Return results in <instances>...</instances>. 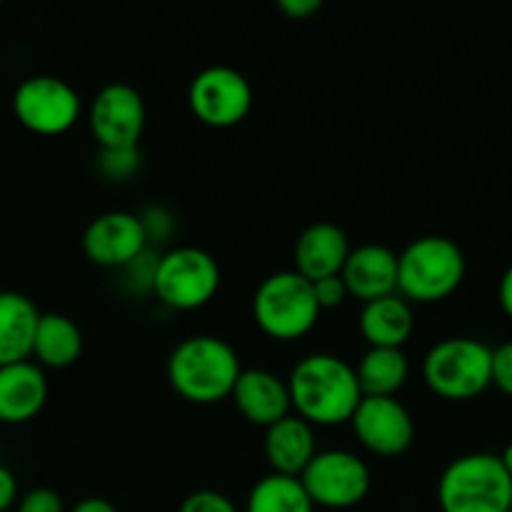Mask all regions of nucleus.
<instances>
[{
  "instance_id": "nucleus-13",
  "label": "nucleus",
  "mask_w": 512,
  "mask_h": 512,
  "mask_svg": "<svg viewBox=\"0 0 512 512\" xmlns=\"http://www.w3.org/2000/svg\"><path fill=\"white\" fill-rule=\"evenodd\" d=\"M148 245L145 220L128 210H108L88 223L83 233V253L98 268H128Z\"/></svg>"
},
{
  "instance_id": "nucleus-27",
  "label": "nucleus",
  "mask_w": 512,
  "mask_h": 512,
  "mask_svg": "<svg viewBox=\"0 0 512 512\" xmlns=\"http://www.w3.org/2000/svg\"><path fill=\"white\" fill-rule=\"evenodd\" d=\"M15 512H65V503L55 490L33 488L23 498H18Z\"/></svg>"
},
{
  "instance_id": "nucleus-18",
  "label": "nucleus",
  "mask_w": 512,
  "mask_h": 512,
  "mask_svg": "<svg viewBox=\"0 0 512 512\" xmlns=\"http://www.w3.org/2000/svg\"><path fill=\"white\" fill-rule=\"evenodd\" d=\"M265 460L270 465V473L285 475V478H300L308 468L310 460L318 453L315 445V428L290 413L283 420L265 428Z\"/></svg>"
},
{
  "instance_id": "nucleus-10",
  "label": "nucleus",
  "mask_w": 512,
  "mask_h": 512,
  "mask_svg": "<svg viewBox=\"0 0 512 512\" xmlns=\"http://www.w3.org/2000/svg\"><path fill=\"white\" fill-rule=\"evenodd\" d=\"M253 103L250 80L230 65H210L190 80L188 105L195 118L208 128H235L248 118Z\"/></svg>"
},
{
  "instance_id": "nucleus-11",
  "label": "nucleus",
  "mask_w": 512,
  "mask_h": 512,
  "mask_svg": "<svg viewBox=\"0 0 512 512\" xmlns=\"http://www.w3.org/2000/svg\"><path fill=\"white\" fill-rule=\"evenodd\" d=\"M145 100L133 85L108 83L95 93L88 125L100 150H135L145 130Z\"/></svg>"
},
{
  "instance_id": "nucleus-5",
  "label": "nucleus",
  "mask_w": 512,
  "mask_h": 512,
  "mask_svg": "<svg viewBox=\"0 0 512 512\" xmlns=\"http://www.w3.org/2000/svg\"><path fill=\"white\" fill-rule=\"evenodd\" d=\"M493 348L478 338H445L428 350L423 380L443 400H475L490 388Z\"/></svg>"
},
{
  "instance_id": "nucleus-7",
  "label": "nucleus",
  "mask_w": 512,
  "mask_h": 512,
  "mask_svg": "<svg viewBox=\"0 0 512 512\" xmlns=\"http://www.w3.org/2000/svg\"><path fill=\"white\" fill-rule=\"evenodd\" d=\"M155 295L170 310H198L220 290V265L208 250L183 245L173 248L155 263L150 278Z\"/></svg>"
},
{
  "instance_id": "nucleus-20",
  "label": "nucleus",
  "mask_w": 512,
  "mask_h": 512,
  "mask_svg": "<svg viewBox=\"0 0 512 512\" xmlns=\"http://www.w3.org/2000/svg\"><path fill=\"white\" fill-rule=\"evenodd\" d=\"M38 320L40 310L28 295L15 290L0 293V368L30 360Z\"/></svg>"
},
{
  "instance_id": "nucleus-31",
  "label": "nucleus",
  "mask_w": 512,
  "mask_h": 512,
  "mask_svg": "<svg viewBox=\"0 0 512 512\" xmlns=\"http://www.w3.org/2000/svg\"><path fill=\"white\" fill-rule=\"evenodd\" d=\"M498 300H500V308H503V313L512 320V263L505 268L503 278H500V283H498Z\"/></svg>"
},
{
  "instance_id": "nucleus-1",
  "label": "nucleus",
  "mask_w": 512,
  "mask_h": 512,
  "mask_svg": "<svg viewBox=\"0 0 512 512\" xmlns=\"http://www.w3.org/2000/svg\"><path fill=\"white\" fill-rule=\"evenodd\" d=\"M290 408L313 428H333L350 423L363 400L355 368L333 353L305 355L290 370Z\"/></svg>"
},
{
  "instance_id": "nucleus-29",
  "label": "nucleus",
  "mask_w": 512,
  "mask_h": 512,
  "mask_svg": "<svg viewBox=\"0 0 512 512\" xmlns=\"http://www.w3.org/2000/svg\"><path fill=\"white\" fill-rule=\"evenodd\" d=\"M320 0H278V10L290 20H308L320 10Z\"/></svg>"
},
{
  "instance_id": "nucleus-19",
  "label": "nucleus",
  "mask_w": 512,
  "mask_h": 512,
  "mask_svg": "<svg viewBox=\"0 0 512 512\" xmlns=\"http://www.w3.org/2000/svg\"><path fill=\"white\" fill-rule=\"evenodd\" d=\"M358 328L368 348L403 350V345L415 333L413 305L398 293L370 300V303H363Z\"/></svg>"
},
{
  "instance_id": "nucleus-26",
  "label": "nucleus",
  "mask_w": 512,
  "mask_h": 512,
  "mask_svg": "<svg viewBox=\"0 0 512 512\" xmlns=\"http://www.w3.org/2000/svg\"><path fill=\"white\" fill-rule=\"evenodd\" d=\"M313 293H315V303H318L320 313H323V310L340 308V305L350 298L348 288H345V283L340 275H330V278L315 280Z\"/></svg>"
},
{
  "instance_id": "nucleus-28",
  "label": "nucleus",
  "mask_w": 512,
  "mask_h": 512,
  "mask_svg": "<svg viewBox=\"0 0 512 512\" xmlns=\"http://www.w3.org/2000/svg\"><path fill=\"white\" fill-rule=\"evenodd\" d=\"M138 168V148L135 150H103V170L113 178H125Z\"/></svg>"
},
{
  "instance_id": "nucleus-17",
  "label": "nucleus",
  "mask_w": 512,
  "mask_h": 512,
  "mask_svg": "<svg viewBox=\"0 0 512 512\" xmlns=\"http://www.w3.org/2000/svg\"><path fill=\"white\" fill-rule=\"evenodd\" d=\"M348 255L350 240L343 228H338L335 223H313L295 240L293 270L315 283V280L330 278V275H340Z\"/></svg>"
},
{
  "instance_id": "nucleus-8",
  "label": "nucleus",
  "mask_w": 512,
  "mask_h": 512,
  "mask_svg": "<svg viewBox=\"0 0 512 512\" xmlns=\"http://www.w3.org/2000/svg\"><path fill=\"white\" fill-rule=\"evenodd\" d=\"M298 480L310 503L325 510L355 508L368 498L373 485L365 460L350 450H318Z\"/></svg>"
},
{
  "instance_id": "nucleus-22",
  "label": "nucleus",
  "mask_w": 512,
  "mask_h": 512,
  "mask_svg": "<svg viewBox=\"0 0 512 512\" xmlns=\"http://www.w3.org/2000/svg\"><path fill=\"white\" fill-rule=\"evenodd\" d=\"M410 363L400 348H368L355 368L363 398H395L408 383Z\"/></svg>"
},
{
  "instance_id": "nucleus-21",
  "label": "nucleus",
  "mask_w": 512,
  "mask_h": 512,
  "mask_svg": "<svg viewBox=\"0 0 512 512\" xmlns=\"http://www.w3.org/2000/svg\"><path fill=\"white\" fill-rule=\"evenodd\" d=\"M83 355V333L70 320L60 313H40L38 328L33 340V363L48 370H65L75 365Z\"/></svg>"
},
{
  "instance_id": "nucleus-32",
  "label": "nucleus",
  "mask_w": 512,
  "mask_h": 512,
  "mask_svg": "<svg viewBox=\"0 0 512 512\" xmlns=\"http://www.w3.org/2000/svg\"><path fill=\"white\" fill-rule=\"evenodd\" d=\"M70 512H120V510L105 498H83L80 503H75V508Z\"/></svg>"
},
{
  "instance_id": "nucleus-15",
  "label": "nucleus",
  "mask_w": 512,
  "mask_h": 512,
  "mask_svg": "<svg viewBox=\"0 0 512 512\" xmlns=\"http://www.w3.org/2000/svg\"><path fill=\"white\" fill-rule=\"evenodd\" d=\"M230 400L235 403L238 413L258 428H270L285 415L293 413L288 383L265 368H243V373L235 380Z\"/></svg>"
},
{
  "instance_id": "nucleus-3",
  "label": "nucleus",
  "mask_w": 512,
  "mask_h": 512,
  "mask_svg": "<svg viewBox=\"0 0 512 512\" xmlns=\"http://www.w3.org/2000/svg\"><path fill=\"white\" fill-rule=\"evenodd\" d=\"M468 273L463 248L445 235H423L398 253V295L408 303H440L458 293Z\"/></svg>"
},
{
  "instance_id": "nucleus-16",
  "label": "nucleus",
  "mask_w": 512,
  "mask_h": 512,
  "mask_svg": "<svg viewBox=\"0 0 512 512\" xmlns=\"http://www.w3.org/2000/svg\"><path fill=\"white\" fill-rule=\"evenodd\" d=\"M48 378L33 360L0 368V423L23 425L38 418L48 403Z\"/></svg>"
},
{
  "instance_id": "nucleus-12",
  "label": "nucleus",
  "mask_w": 512,
  "mask_h": 512,
  "mask_svg": "<svg viewBox=\"0 0 512 512\" xmlns=\"http://www.w3.org/2000/svg\"><path fill=\"white\" fill-rule=\"evenodd\" d=\"M353 433L368 453L398 458L415 440V420L398 398H363L355 408Z\"/></svg>"
},
{
  "instance_id": "nucleus-23",
  "label": "nucleus",
  "mask_w": 512,
  "mask_h": 512,
  "mask_svg": "<svg viewBox=\"0 0 512 512\" xmlns=\"http://www.w3.org/2000/svg\"><path fill=\"white\" fill-rule=\"evenodd\" d=\"M243 512H315L298 478L265 475L250 488Z\"/></svg>"
},
{
  "instance_id": "nucleus-33",
  "label": "nucleus",
  "mask_w": 512,
  "mask_h": 512,
  "mask_svg": "<svg viewBox=\"0 0 512 512\" xmlns=\"http://www.w3.org/2000/svg\"><path fill=\"white\" fill-rule=\"evenodd\" d=\"M500 460H503L505 473H508V475H510V480H512V443L508 445V448L503 450V455H500Z\"/></svg>"
},
{
  "instance_id": "nucleus-4",
  "label": "nucleus",
  "mask_w": 512,
  "mask_h": 512,
  "mask_svg": "<svg viewBox=\"0 0 512 512\" xmlns=\"http://www.w3.org/2000/svg\"><path fill=\"white\" fill-rule=\"evenodd\" d=\"M440 512H512V480L495 453L455 458L438 480Z\"/></svg>"
},
{
  "instance_id": "nucleus-2",
  "label": "nucleus",
  "mask_w": 512,
  "mask_h": 512,
  "mask_svg": "<svg viewBox=\"0 0 512 512\" xmlns=\"http://www.w3.org/2000/svg\"><path fill=\"white\" fill-rule=\"evenodd\" d=\"M240 373L238 350L218 335H190L175 345L168 358L170 388L195 405L230 398Z\"/></svg>"
},
{
  "instance_id": "nucleus-6",
  "label": "nucleus",
  "mask_w": 512,
  "mask_h": 512,
  "mask_svg": "<svg viewBox=\"0 0 512 512\" xmlns=\"http://www.w3.org/2000/svg\"><path fill=\"white\" fill-rule=\"evenodd\" d=\"M253 318L273 340H298L315 328L320 308L313 283L295 270L268 275L253 295Z\"/></svg>"
},
{
  "instance_id": "nucleus-24",
  "label": "nucleus",
  "mask_w": 512,
  "mask_h": 512,
  "mask_svg": "<svg viewBox=\"0 0 512 512\" xmlns=\"http://www.w3.org/2000/svg\"><path fill=\"white\" fill-rule=\"evenodd\" d=\"M178 512H240L228 495L218 490H195L183 500Z\"/></svg>"
},
{
  "instance_id": "nucleus-25",
  "label": "nucleus",
  "mask_w": 512,
  "mask_h": 512,
  "mask_svg": "<svg viewBox=\"0 0 512 512\" xmlns=\"http://www.w3.org/2000/svg\"><path fill=\"white\" fill-rule=\"evenodd\" d=\"M490 385H495L500 393L512 398V343H503L498 348H493Z\"/></svg>"
},
{
  "instance_id": "nucleus-30",
  "label": "nucleus",
  "mask_w": 512,
  "mask_h": 512,
  "mask_svg": "<svg viewBox=\"0 0 512 512\" xmlns=\"http://www.w3.org/2000/svg\"><path fill=\"white\" fill-rule=\"evenodd\" d=\"M15 503H18V480L13 470L0 465V512H10Z\"/></svg>"
},
{
  "instance_id": "nucleus-14",
  "label": "nucleus",
  "mask_w": 512,
  "mask_h": 512,
  "mask_svg": "<svg viewBox=\"0 0 512 512\" xmlns=\"http://www.w3.org/2000/svg\"><path fill=\"white\" fill-rule=\"evenodd\" d=\"M340 278H343L350 298L360 300V303L398 293V253L380 243L350 248Z\"/></svg>"
},
{
  "instance_id": "nucleus-9",
  "label": "nucleus",
  "mask_w": 512,
  "mask_h": 512,
  "mask_svg": "<svg viewBox=\"0 0 512 512\" xmlns=\"http://www.w3.org/2000/svg\"><path fill=\"white\" fill-rule=\"evenodd\" d=\"M80 95L68 80L55 75H30L15 88L13 113L35 135H63L78 123Z\"/></svg>"
}]
</instances>
